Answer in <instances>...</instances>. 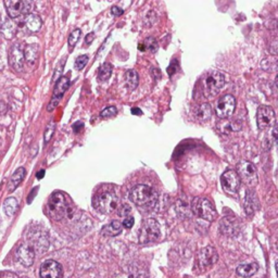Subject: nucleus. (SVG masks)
<instances>
[{"label": "nucleus", "instance_id": "bb28decb", "mask_svg": "<svg viewBox=\"0 0 278 278\" xmlns=\"http://www.w3.org/2000/svg\"><path fill=\"white\" fill-rule=\"evenodd\" d=\"M254 202H257V201H255V200H253L251 194H250V192H248L247 198H246V203H244V207H246V211H247V213L249 215L253 214L254 210L257 209V208L254 207Z\"/></svg>", "mask_w": 278, "mask_h": 278}, {"label": "nucleus", "instance_id": "e433bc0d", "mask_svg": "<svg viewBox=\"0 0 278 278\" xmlns=\"http://www.w3.org/2000/svg\"><path fill=\"white\" fill-rule=\"evenodd\" d=\"M0 278H19L14 273H11V272H4V273L0 276Z\"/></svg>", "mask_w": 278, "mask_h": 278}, {"label": "nucleus", "instance_id": "4468645a", "mask_svg": "<svg viewBox=\"0 0 278 278\" xmlns=\"http://www.w3.org/2000/svg\"><path fill=\"white\" fill-rule=\"evenodd\" d=\"M41 278H62L63 270L61 264L53 260H47L41 266Z\"/></svg>", "mask_w": 278, "mask_h": 278}, {"label": "nucleus", "instance_id": "473e14b6", "mask_svg": "<svg viewBox=\"0 0 278 278\" xmlns=\"http://www.w3.org/2000/svg\"><path fill=\"white\" fill-rule=\"evenodd\" d=\"M131 212H132V208L130 207V205L129 204H123L120 208L119 215L120 216H125V218H127V216H130Z\"/></svg>", "mask_w": 278, "mask_h": 278}, {"label": "nucleus", "instance_id": "72a5a7b5", "mask_svg": "<svg viewBox=\"0 0 278 278\" xmlns=\"http://www.w3.org/2000/svg\"><path fill=\"white\" fill-rule=\"evenodd\" d=\"M134 224H135V219L133 218V216H127L126 219H124L123 223H122V226H124L125 229L130 230L133 226H134Z\"/></svg>", "mask_w": 278, "mask_h": 278}, {"label": "nucleus", "instance_id": "ddd939ff", "mask_svg": "<svg viewBox=\"0 0 278 278\" xmlns=\"http://www.w3.org/2000/svg\"><path fill=\"white\" fill-rule=\"evenodd\" d=\"M221 183L225 191L235 193L238 191L239 187H240L241 181L235 170H229L224 172V174L222 175Z\"/></svg>", "mask_w": 278, "mask_h": 278}, {"label": "nucleus", "instance_id": "f8f14e48", "mask_svg": "<svg viewBox=\"0 0 278 278\" xmlns=\"http://www.w3.org/2000/svg\"><path fill=\"white\" fill-rule=\"evenodd\" d=\"M70 84H71V82L68 76H62L58 80L57 85H55V87H54L51 100H50V102L47 107V110L49 111V112H51L53 109L58 107V104L61 101V99L63 98L65 92L68 91V88L70 87Z\"/></svg>", "mask_w": 278, "mask_h": 278}, {"label": "nucleus", "instance_id": "2eb2a0df", "mask_svg": "<svg viewBox=\"0 0 278 278\" xmlns=\"http://www.w3.org/2000/svg\"><path fill=\"white\" fill-rule=\"evenodd\" d=\"M24 50L21 48L20 45H14L11 47L10 52H9V62L10 65L15 71H22L23 70V65H24Z\"/></svg>", "mask_w": 278, "mask_h": 278}, {"label": "nucleus", "instance_id": "f03ea898", "mask_svg": "<svg viewBox=\"0 0 278 278\" xmlns=\"http://www.w3.org/2000/svg\"><path fill=\"white\" fill-rule=\"evenodd\" d=\"M191 210L198 218L205 221L213 222L218 218V212H216L214 204L208 198H194L191 202Z\"/></svg>", "mask_w": 278, "mask_h": 278}, {"label": "nucleus", "instance_id": "393cba45", "mask_svg": "<svg viewBox=\"0 0 278 278\" xmlns=\"http://www.w3.org/2000/svg\"><path fill=\"white\" fill-rule=\"evenodd\" d=\"M112 74V65L110 63H103L99 68L98 71V79L101 82H107Z\"/></svg>", "mask_w": 278, "mask_h": 278}, {"label": "nucleus", "instance_id": "58836bf2", "mask_svg": "<svg viewBox=\"0 0 278 278\" xmlns=\"http://www.w3.org/2000/svg\"><path fill=\"white\" fill-rule=\"evenodd\" d=\"M93 36H94L93 33H91V34H88V35L86 36V41H85V43L87 44V45H91V44L93 43Z\"/></svg>", "mask_w": 278, "mask_h": 278}, {"label": "nucleus", "instance_id": "9d476101", "mask_svg": "<svg viewBox=\"0 0 278 278\" xmlns=\"http://www.w3.org/2000/svg\"><path fill=\"white\" fill-rule=\"evenodd\" d=\"M236 99L232 94H225L216 103L215 112L220 119H229L235 112Z\"/></svg>", "mask_w": 278, "mask_h": 278}, {"label": "nucleus", "instance_id": "7c9ffc66", "mask_svg": "<svg viewBox=\"0 0 278 278\" xmlns=\"http://www.w3.org/2000/svg\"><path fill=\"white\" fill-rule=\"evenodd\" d=\"M155 22H157V14H155L154 11H150V12L147 13L146 18H144V25L151 26Z\"/></svg>", "mask_w": 278, "mask_h": 278}, {"label": "nucleus", "instance_id": "5701e85b", "mask_svg": "<svg viewBox=\"0 0 278 278\" xmlns=\"http://www.w3.org/2000/svg\"><path fill=\"white\" fill-rule=\"evenodd\" d=\"M18 208L19 203L15 198H8L3 203V211L5 215L9 216V218H12L16 211H18Z\"/></svg>", "mask_w": 278, "mask_h": 278}, {"label": "nucleus", "instance_id": "6ab92c4d", "mask_svg": "<svg viewBox=\"0 0 278 278\" xmlns=\"http://www.w3.org/2000/svg\"><path fill=\"white\" fill-rule=\"evenodd\" d=\"M25 26L26 29L30 32H38L42 27V19L37 14H30L27 15V18L25 19Z\"/></svg>", "mask_w": 278, "mask_h": 278}, {"label": "nucleus", "instance_id": "c756f323", "mask_svg": "<svg viewBox=\"0 0 278 278\" xmlns=\"http://www.w3.org/2000/svg\"><path fill=\"white\" fill-rule=\"evenodd\" d=\"M54 130H55V124L53 123V122H51V123H49L48 126L46 127L45 134H44V139H45V142L46 143H48L50 139L52 138Z\"/></svg>", "mask_w": 278, "mask_h": 278}, {"label": "nucleus", "instance_id": "ea45409f", "mask_svg": "<svg viewBox=\"0 0 278 278\" xmlns=\"http://www.w3.org/2000/svg\"><path fill=\"white\" fill-rule=\"evenodd\" d=\"M132 114L134 115H141L142 114V111L138 108H133L132 109Z\"/></svg>", "mask_w": 278, "mask_h": 278}, {"label": "nucleus", "instance_id": "79ce46f5", "mask_svg": "<svg viewBox=\"0 0 278 278\" xmlns=\"http://www.w3.org/2000/svg\"><path fill=\"white\" fill-rule=\"evenodd\" d=\"M273 137H274V140L275 142L277 141V127L274 125V130H273Z\"/></svg>", "mask_w": 278, "mask_h": 278}, {"label": "nucleus", "instance_id": "cd10ccee", "mask_svg": "<svg viewBox=\"0 0 278 278\" xmlns=\"http://www.w3.org/2000/svg\"><path fill=\"white\" fill-rule=\"evenodd\" d=\"M116 114H118V109L115 107H108L100 112V118L109 119V118H113V116H115Z\"/></svg>", "mask_w": 278, "mask_h": 278}, {"label": "nucleus", "instance_id": "dca6fc26", "mask_svg": "<svg viewBox=\"0 0 278 278\" xmlns=\"http://www.w3.org/2000/svg\"><path fill=\"white\" fill-rule=\"evenodd\" d=\"M16 259L24 266H31L35 259V250L31 244H22L16 251Z\"/></svg>", "mask_w": 278, "mask_h": 278}, {"label": "nucleus", "instance_id": "f257e3e1", "mask_svg": "<svg viewBox=\"0 0 278 278\" xmlns=\"http://www.w3.org/2000/svg\"><path fill=\"white\" fill-rule=\"evenodd\" d=\"M48 212L55 221H61L70 215V207L62 192L57 191L51 194L48 202Z\"/></svg>", "mask_w": 278, "mask_h": 278}, {"label": "nucleus", "instance_id": "39448f33", "mask_svg": "<svg viewBox=\"0 0 278 278\" xmlns=\"http://www.w3.org/2000/svg\"><path fill=\"white\" fill-rule=\"evenodd\" d=\"M161 235L159 223L153 219L144 220L141 225V229L139 231V242L150 243L158 240Z\"/></svg>", "mask_w": 278, "mask_h": 278}, {"label": "nucleus", "instance_id": "f3484780", "mask_svg": "<svg viewBox=\"0 0 278 278\" xmlns=\"http://www.w3.org/2000/svg\"><path fill=\"white\" fill-rule=\"evenodd\" d=\"M258 270H259V264L252 261V262H247L239 265L237 268V274L241 277L249 278L257 273Z\"/></svg>", "mask_w": 278, "mask_h": 278}, {"label": "nucleus", "instance_id": "4c0bfd02", "mask_svg": "<svg viewBox=\"0 0 278 278\" xmlns=\"http://www.w3.org/2000/svg\"><path fill=\"white\" fill-rule=\"evenodd\" d=\"M83 126H84V124H83L82 122H76V123L73 125L74 133H79L83 129Z\"/></svg>", "mask_w": 278, "mask_h": 278}, {"label": "nucleus", "instance_id": "1a4fd4ad", "mask_svg": "<svg viewBox=\"0 0 278 278\" xmlns=\"http://www.w3.org/2000/svg\"><path fill=\"white\" fill-rule=\"evenodd\" d=\"M237 174L240 177V181H243L244 184L250 187H254L258 184V173L254 164L249 161H240L237 164Z\"/></svg>", "mask_w": 278, "mask_h": 278}, {"label": "nucleus", "instance_id": "423d86ee", "mask_svg": "<svg viewBox=\"0 0 278 278\" xmlns=\"http://www.w3.org/2000/svg\"><path fill=\"white\" fill-rule=\"evenodd\" d=\"M93 207L103 214H110L118 209V197L115 193L105 191L93 199Z\"/></svg>", "mask_w": 278, "mask_h": 278}, {"label": "nucleus", "instance_id": "4be33fe9", "mask_svg": "<svg viewBox=\"0 0 278 278\" xmlns=\"http://www.w3.org/2000/svg\"><path fill=\"white\" fill-rule=\"evenodd\" d=\"M139 83V77L135 70H129L125 73V84L130 91H135Z\"/></svg>", "mask_w": 278, "mask_h": 278}, {"label": "nucleus", "instance_id": "9b49d317", "mask_svg": "<svg viewBox=\"0 0 278 278\" xmlns=\"http://www.w3.org/2000/svg\"><path fill=\"white\" fill-rule=\"evenodd\" d=\"M276 122V116L274 110L270 105H260L257 111V125L258 129L264 131L266 129L274 126Z\"/></svg>", "mask_w": 278, "mask_h": 278}, {"label": "nucleus", "instance_id": "2f4dec72", "mask_svg": "<svg viewBox=\"0 0 278 278\" xmlns=\"http://www.w3.org/2000/svg\"><path fill=\"white\" fill-rule=\"evenodd\" d=\"M146 44H147V48L150 50L151 52H155L158 50V43L157 41L154 40V38L152 37H150V38H147V41H146Z\"/></svg>", "mask_w": 278, "mask_h": 278}, {"label": "nucleus", "instance_id": "a19ab883", "mask_svg": "<svg viewBox=\"0 0 278 278\" xmlns=\"http://www.w3.org/2000/svg\"><path fill=\"white\" fill-rule=\"evenodd\" d=\"M44 176H45V170H41V171L37 173V179H38V180H42Z\"/></svg>", "mask_w": 278, "mask_h": 278}, {"label": "nucleus", "instance_id": "c85d7f7f", "mask_svg": "<svg viewBox=\"0 0 278 278\" xmlns=\"http://www.w3.org/2000/svg\"><path fill=\"white\" fill-rule=\"evenodd\" d=\"M88 62V55L87 54H83V55H80L79 58H77L75 60V69L77 71H81L85 68V65L87 64Z\"/></svg>", "mask_w": 278, "mask_h": 278}, {"label": "nucleus", "instance_id": "c9c22d12", "mask_svg": "<svg viewBox=\"0 0 278 278\" xmlns=\"http://www.w3.org/2000/svg\"><path fill=\"white\" fill-rule=\"evenodd\" d=\"M151 72H152V75H153V77H154V80H155V81H159V80L161 79V71H160L159 69H157V68H153Z\"/></svg>", "mask_w": 278, "mask_h": 278}, {"label": "nucleus", "instance_id": "0eeeda50", "mask_svg": "<svg viewBox=\"0 0 278 278\" xmlns=\"http://www.w3.org/2000/svg\"><path fill=\"white\" fill-rule=\"evenodd\" d=\"M4 7L11 18H19L21 15L29 14L34 8L33 0H4Z\"/></svg>", "mask_w": 278, "mask_h": 278}, {"label": "nucleus", "instance_id": "7ed1b4c3", "mask_svg": "<svg viewBox=\"0 0 278 278\" xmlns=\"http://www.w3.org/2000/svg\"><path fill=\"white\" fill-rule=\"evenodd\" d=\"M158 198V194L153 188L147 185H137L132 189L130 193V199L133 203L138 207L153 203Z\"/></svg>", "mask_w": 278, "mask_h": 278}, {"label": "nucleus", "instance_id": "a211bd4d", "mask_svg": "<svg viewBox=\"0 0 278 278\" xmlns=\"http://www.w3.org/2000/svg\"><path fill=\"white\" fill-rule=\"evenodd\" d=\"M25 174H26V171L24 168H19L14 172L13 175L11 176V179L9 181V185H8L10 192H12L19 187V185L21 184L22 181H23V179L25 177Z\"/></svg>", "mask_w": 278, "mask_h": 278}, {"label": "nucleus", "instance_id": "aec40b11", "mask_svg": "<svg viewBox=\"0 0 278 278\" xmlns=\"http://www.w3.org/2000/svg\"><path fill=\"white\" fill-rule=\"evenodd\" d=\"M101 232L105 236H118L122 232V223L119 221H113L111 222L110 224H108L107 226H104Z\"/></svg>", "mask_w": 278, "mask_h": 278}, {"label": "nucleus", "instance_id": "20e7f679", "mask_svg": "<svg viewBox=\"0 0 278 278\" xmlns=\"http://www.w3.org/2000/svg\"><path fill=\"white\" fill-rule=\"evenodd\" d=\"M225 85V76L219 71L209 73L203 80V92L205 97H213L218 94Z\"/></svg>", "mask_w": 278, "mask_h": 278}, {"label": "nucleus", "instance_id": "f704fd0d", "mask_svg": "<svg viewBox=\"0 0 278 278\" xmlns=\"http://www.w3.org/2000/svg\"><path fill=\"white\" fill-rule=\"evenodd\" d=\"M111 12H112V15H114V16H120L124 13V11L120 9L119 7H112V9H111Z\"/></svg>", "mask_w": 278, "mask_h": 278}, {"label": "nucleus", "instance_id": "412c9836", "mask_svg": "<svg viewBox=\"0 0 278 278\" xmlns=\"http://www.w3.org/2000/svg\"><path fill=\"white\" fill-rule=\"evenodd\" d=\"M212 116V108L209 103H202L200 107L196 110V118L200 122H205L211 119Z\"/></svg>", "mask_w": 278, "mask_h": 278}, {"label": "nucleus", "instance_id": "b1692460", "mask_svg": "<svg viewBox=\"0 0 278 278\" xmlns=\"http://www.w3.org/2000/svg\"><path fill=\"white\" fill-rule=\"evenodd\" d=\"M24 58L29 63L34 64L35 61L38 58V46L37 45L27 46L24 50Z\"/></svg>", "mask_w": 278, "mask_h": 278}, {"label": "nucleus", "instance_id": "6e6552de", "mask_svg": "<svg viewBox=\"0 0 278 278\" xmlns=\"http://www.w3.org/2000/svg\"><path fill=\"white\" fill-rule=\"evenodd\" d=\"M219 259L216 250L213 247H207L200 250L197 254L196 266L194 269L198 270L199 273H203L209 268H211Z\"/></svg>", "mask_w": 278, "mask_h": 278}, {"label": "nucleus", "instance_id": "a878e982", "mask_svg": "<svg viewBox=\"0 0 278 278\" xmlns=\"http://www.w3.org/2000/svg\"><path fill=\"white\" fill-rule=\"evenodd\" d=\"M81 35H82V31L80 29H76L71 33L69 36V40H68V45H69L70 50H72L75 47L77 42H79V40H80Z\"/></svg>", "mask_w": 278, "mask_h": 278}]
</instances>
